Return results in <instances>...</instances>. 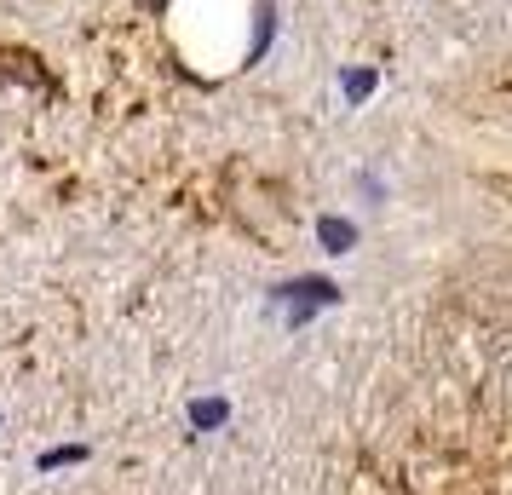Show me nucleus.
<instances>
[{
    "instance_id": "f257e3e1",
    "label": "nucleus",
    "mask_w": 512,
    "mask_h": 495,
    "mask_svg": "<svg viewBox=\"0 0 512 495\" xmlns=\"http://www.w3.org/2000/svg\"><path fill=\"white\" fill-rule=\"evenodd\" d=\"M317 236H323V248H328V254H351V242H357V225H351V219H334V213H328V219H317Z\"/></svg>"
},
{
    "instance_id": "f03ea898",
    "label": "nucleus",
    "mask_w": 512,
    "mask_h": 495,
    "mask_svg": "<svg viewBox=\"0 0 512 495\" xmlns=\"http://www.w3.org/2000/svg\"><path fill=\"white\" fill-rule=\"evenodd\" d=\"M81 461H87V444H64V449H41V455H35V467H41V472L81 467Z\"/></svg>"
},
{
    "instance_id": "7ed1b4c3",
    "label": "nucleus",
    "mask_w": 512,
    "mask_h": 495,
    "mask_svg": "<svg viewBox=\"0 0 512 495\" xmlns=\"http://www.w3.org/2000/svg\"><path fill=\"white\" fill-rule=\"evenodd\" d=\"M225 415H231V403H225V398H196V403H190V421L202 426V432L225 426Z\"/></svg>"
},
{
    "instance_id": "20e7f679",
    "label": "nucleus",
    "mask_w": 512,
    "mask_h": 495,
    "mask_svg": "<svg viewBox=\"0 0 512 495\" xmlns=\"http://www.w3.org/2000/svg\"><path fill=\"white\" fill-rule=\"evenodd\" d=\"M374 93V70H346V98L351 104H363Z\"/></svg>"
}]
</instances>
